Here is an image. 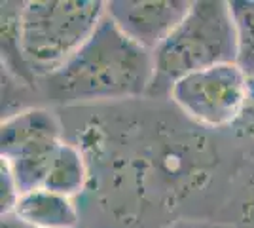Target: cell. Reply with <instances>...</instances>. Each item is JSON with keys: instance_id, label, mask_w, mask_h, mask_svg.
I'll use <instances>...</instances> for the list:
<instances>
[{"instance_id": "cell-1", "label": "cell", "mask_w": 254, "mask_h": 228, "mask_svg": "<svg viewBox=\"0 0 254 228\" xmlns=\"http://www.w3.org/2000/svg\"><path fill=\"white\" fill-rule=\"evenodd\" d=\"M82 151L87 185L76 202L84 228H167L216 217L243 154L169 99L57 109Z\"/></svg>"}, {"instance_id": "cell-7", "label": "cell", "mask_w": 254, "mask_h": 228, "mask_svg": "<svg viewBox=\"0 0 254 228\" xmlns=\"http://www.w3.org/2000/svg\"><path fill=\"white\" fill-rule=\"evenodd\" d=\"M190 0H110L106 13L124 33L154 52L190 10Z\"/></svg>"}, {"instance_id": "cell-14", "label": "cell", "mask_w": 254, "mask_h": 228, "mask_svg": "<svg viewBox=\"0 0 254 228\" xmlns=\"http://www.w3.org/2000/svg\"><path fill=\"white\" fill-rule=\"evenodd\" d=\"M167 228H237L230 225V223H224L214 217H205V219H180L177 223L169 225Z\"/></svg>"}, {"instance_id": "cell-6", "label": "cell", "mask_w": 254, "mask_h": 228, "mask_svg": "<svg viewBox=\"0 0 254 228\" xmlns=\"http://www.w3.org/2000/svg\"><path fill=\"white\" fill-rule=\"evenodd\" d=\"M249 95V76L237 63H222L180 78L169 91L177 109L214 133H228L243 114Z\"/></svg>"}, {"instance_id": "cell-12", "label": "cell", "mask_w": 254, "mask_h": 228, "mask_svg": "<svg viewBox=\"0 0 254 228\" xmlns=\"http://www.w3.org/2000/svg\"><path fill=\"white\" fill-rule=\"evenodd\" d=\"M230 10L237 33V65L254 78V0H232Z\"/></svg>"}, {"instance_id": "cell-10", "label": "cell", "mask_w": 254, "mask_h": 228, "mask_svg": "<svg viewBox=\"0 0 254 228\" xmlns=\"http://www.w3.org/2000/svg\"><path fill=\"white\" fill-rule=\"evenodd\" d=\"M85 185H87V163L84 154L74 143L64 139L52 163L44 188L78 200L84 194Z\"/></svg>"}, {"instance_id": "cell-4", "label": "cell", "mask_w": 254, "mask_h": 228, "mask_svg": "<svg viewBox=\"0 0 254 228\" xmlns=\"http://www.w3.org/2000/svg\"><path fill=\"white\" fill-rule=\"evenodd\" d=\"M101 0H29L19 11V42L25 61L38 78L66 63L103 19Z\"/></svg>"}, {"instance_id": "cell-13", "label": "cell", "mask_w": 254, "mask_h": 228, "mask_svg": "<svg viewBox=\"0 0 254 228\" xmlns=\"http://www.w3.org/2000/svg\"><path fill=\"white\" fill-rule=\"evenodd\" d=\"M226 135L243 154L245 160H254V78H249V95L243 114Z\"/></svg>"}, {"instance_id": "cell-8", "label": "cell", "mask_w": 254, "mask_h": 228, "mask_svg": "<svg viewBox=\"0 0 254 228\" xmlns=\"http://www.w3.org/2000/svg\"><path fill=\"white\" fill-rule=\"evenodd\" d=\"M11 215L34 228H80L78 202L46 188L19 194Z\"/></svg>"}, {"instance_id": "cell-11", "label": "cell", "mask_w": 254, "mask_h": 228, "mask_svg": "<svg viewBox=\"0 0 254 228\" xmlns=\"http://www.w3.org/2000/svg\"><path fill=\"white\" fill-rule=\"evenodd\" d=\"M214 219L237 228H254V160H243L239 165Z\"/></svg>"}, {"instance_id": "cell-5", "label": "cell", "mask_w": 254, "mask_h": 228, "mask_svg": "<svg viewBox=\"0 0 254 228\" xmlns=\"http://www.w3.org/2000/svg\"><path fill=\"white\" fill-rule=\"evenodd\" d=\"M59 110L38 105L2 118L0 158L19 194L44 188L57 152L64 143Z\"/></svg>"}, {"instance_id": "cell-16", "label": "cell", "mask_w": 254, "mask_h": 228, "mask_svg": "<svg viewBox=\"0 0 254 228\" xmlns=\"http://www.w3.org/2000/svg\"><path fill=\"white\" fill-rule=\"evenodd\" d=\"M80 228H84V227H80Z\"/></svg>"}, {"instance_id": "cell-15", "label": "cell", "mask_w": 254, "mask_h": 228, "mask_svg": "<svg viewBox=\"0 0 254 228\" xmlns=\"http://www.w3.org/2000/svg\"><path fill=\"white\" fill-rule=\"evenodd\" d=\"M2 228H34V227H29L27 223L19 221L15 215L6 213V215H2Z\"/></svg>"}, {"instance_id": "cell-3", "label": "cell", "mask_w": 254, "mask_h": 228, "mask_svg": "<svg viewBox=\"0 0 254 228\" xmlns=\"http://www.w3.org/2000/svg\"><path fill=\"white\" fill-rule=\"evenodd\" d=\"M154 78L148 97L167 99L180 78L222 63H237V33L224 0H195L184 19L152 52Z\"/></svg>"}, {"instance_id": "cell-2", "label": "cell", "mask_w": 254, "mask_h": 228, "mask_svg": "<svg viewBox=\"0 0 254 228\" xmlns=\"http://www.w3.org/2000/svg\"><path fill=\"white\" fill-rule=\"evenodd\" d=\"M154 55L129 38L105 11L93 34L66 63L38 82L53 109L93 107L148 97Z\"/></svg>"}, {"instance_id": "cell-9", "label": "cell", "mask_w": 254, "mask_h": 228, "mask_svg": "<svg viewBox=\"0 0 254 228\" xmlns=\"http://www.w3.org/2000/svg\"><path fill=\"white\" fill-rule=\"evenodd\" d=\"M23 2H2V75L10 76L15 82L25 84L40 93L38 78L29 69L19 42V11Z\"/></svg>"}]
</instances>
